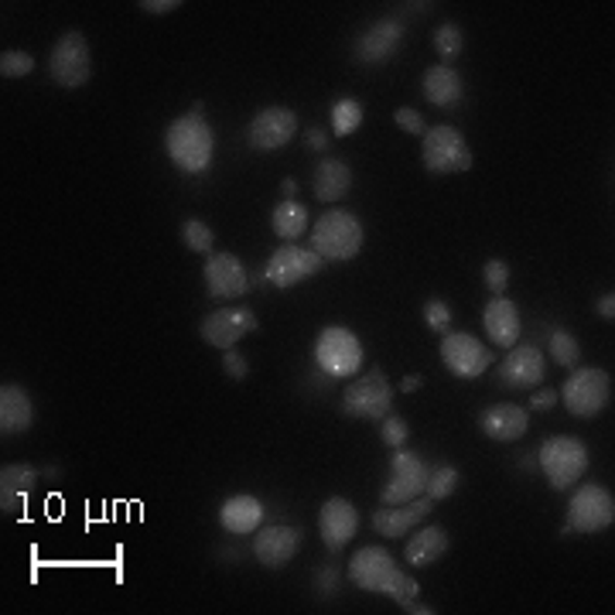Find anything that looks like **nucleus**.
I'll use <instances>...</instances> for the list:
<instances>
[{
  "label": "nucleus",
  "mask_w": 615,
  "mask_h": 615,
  "mask_svg": "<svg viewBox=\"0 0 615 615\" xmlns=\"http://www.w3.org/2000/svg\"><path fill=\"white\" fill-rule=\"evenodd\" d=\"M400 608H404L407 615H431V612H435L431 605H421L417 599H414V602H404V605H400Z\"/></svg>",
  "instance_id": "obj_47"
},
{
  "label": "nucleus",
  "mask_w": 615,
  "mask_h": 615,
  "mask_svg": "<svg viewBox=\"0 0 615 615\" xmlns=\"http://www.w3.org/2000/svg\"><path fill=\"white\" fill-rule=\"evenodd\" d=\"M424 97H428V103L441 106V110H452L462 103L465 97V86H462V76L455 65H431L428 73H424Z\"/></svg>",
  "instance_id": "obj_25"
},
{
  "label": "nucleus",
  "mask_w": 615,
  "mask_h": 615,
  "mask_svg": "<svg viewBox=\"0 0 615 615\" xmlns=\"http://www.w3.org/2000/svg\"><path fill=\"white\" fill-rule=\"evenodd\" d=\"M315 363L332 380H349L363 369V342L352 328L328 325L315 342Z\"/></svg>",
  "instance_id": "obj_6"
},
{
  "label": "nucleus",
  "mask_w": 615,
  "mask_h": 615,
  "mask_svg": "<svg viewBox=\"0 0 615 615\" xmlns=\"http://www.w3.org/2000/svg\"><path fill=\"white\" fill-rule=\"evenodd\" d=\"M615 524V500L599 482H585L567 500L564 534H602Z\"/></svg>",
  "instance_id": "obj_7"
},
{
  "label": "nucleus",
  "mask_w": 615,
  "mask_h": 615,
  "mask_svg": "<svg viewBox=\"0 0 615 615\" xmlns=\"http://www.w3.org/2000/svg\"><path fill=\"white\" fill-rule=\"evenodd\" d=\"M557 397L564 400V407L572 417L591 421L612 404V376L599 366L572 369V376H567V384L561 387Z\"/></svg>",
  "instance_id": "obj_5"
},
{
  "label": "nucleus",
  "mask_w": 615,
  "mask_h": 615,
  "mask_svg": "<svg viewBox=\"0 0 615 615\" xmlns=\"http://www.w3.org/2000/svg\"><path fill=\"white\" fill-rule=\"evenodd\" d=\"M482 325H486V336L495 342V346H503V349H513L519 342V312H516V304L510 298H492L486 304V312H482Z\"/></svg>",
  "instance_id": "obj_24"
},
{
  "label": "nucleus",
  "mask_w": 615,
  "mask_h": 615,
  "mask_svg": "<svg viewBox=\"0 0 615 615\" xmlns=\"http://www.w3.org/2000/svg\"><path fill=\"white\" fill-rule=\"evenodd\" d=\"M164 148H168V158L175 161L178 172L202 175L212 164L216 137H212V127L202 121V113H185L168 127V134H164Z\"/></svg>",
  "instance_id": "obj_2"
},
{
  "label": "nucleus",
  "mask_w": 615,
  "mask_h": 615,
  "mask_svg": "<svg viewBox=\"0 0 615 615\" xmlns=\"http://www.w3.org/2000/svg\"><path fill=\"white\" fill-rule=\"evenodd\" d=\"M441 360L448 373L459 376V380H476V376H482L495 363L492 349L468 332H448L441 339Z\"/></svg>",
  "instance_id": "obj_12"
},
{
  "label": "nucleus",
  "mask_w": 615,
  "mask_h": 615,
  "mask_svg": "<svg viewBox=\"0 0 615 615\" xmlns=\"http://www.w3.org/2000/svg\"><path fill=\"white\" fill-rule=\"evenodd\" d=\"M599 315H602V318H608V322L615 318V294H612V291L599 298Z\"/></svg>",
  "instance_id": "obj_46"
},
{
  "label": "nucleus",
  "mask_w": 615,
  "mask_h": 615,
  "mask_svg": "<svg viewBox=\"0 0 615 615\" xmlns=\"http://www.w3.org/2000/svg\"><path fill=\"white\" fill-rule=\"evenodd\" d=\"M448 548H452V537H448L444 527H424L417 530V537H411L404 554H407V564L414 567H431L448 554Z\"/></svg>",
  "instance_id": "obj_29"
},
{
  "label": "nucleus",
  "mask_w": 615,
  "mask_h": 615,
  "mask_svg": "<svg viewBox=\"0 0 615 615\" xmlns=\"http://www.w3.org/2000/svg\"><path fill=\"white\" fill-rule=\"evenodd\" d=\"M202 277H205L209 298H216V301H233L250 291V274L236 253H212L205 260Z\"/></svg>",
  "instance_id": "obj_15"
},
{
  "label": "nucleus",
  "mask_w": 615,
  "mask_h": 615,
  "mask_svg": "<svg viewBox=\"0 0 615 615\" xmlns=\"http://www.w3.org/2000/svg\"><path fill=\"white\" fill-rule=\"evenodd\" d=\"M49 73L62 89H79L92 79V52L89 41L79 32H65L49 55Z\"/></svg>",
  "instance_id": "obj_10"
},
{
  "label": "nucleus",
  "mask_w": 615,
  "mask_h": 615,
  "mask_svg": "<svg viewBox=\"0 0 615 615\" xmlns=\"http://www.w3.org/2000/svg\"><path fill=\"white\" fill-rule=\"evenodd\" d=\"M435 49H438V55H441V65L455 62V59L462 55L465 35H462V28L455 25V21H448V25H441V28L435 32Z\"/></svg>",
  "instance_id": "obj_34"
},
{
  "label": "nucleus",
  "mask_w": 615,
  "mask_h": 615,
  "mask_svg": "<svg viewBox=\"0 0 615 615\" xmlns=\"http://www.w3.org/2000/svg\"><path fill=\"white\" fill-rule=\"evenodd\" d=\"M328 116H332V130H336V137H349V134H356V130L363 127L366 110H363L360 100L342 97V100L332 103V113H328Z\"/></svg>",
  "instance_id": "obj_31"
},
{
  "label": "nucleus",
  "mask_w": 615,
  "mask_h": 615,
  "mask_svg": "<svg viewBox=\"0 0 615 615\" xmlns=\"http://www.w3.org/2000/svg\"><path fill=\"white\" fill-rule=\"evenodd\" d=\"M349 581L356 588H363V591H373V595H387L397 605L414 602L417 591H421V585L384 548H363V551L352 554Z\"/></svg>",
  "instance_id": "obj_1"
},
{
  "label": "nucleus",
  "mask_w": 615,
  "mask_h": 615,
  "mask_svg": "<svg viewBox=\"0 0 615 615\" xmlns=\"http://www.w3.org/2000/svg\"><path fill=\"white\" fill-rule=\"evenodd\" d=\"M431 510H435V500H428V495H417V500L400 503V506H380V510H373V527L384 537H404Z\"/></svg>",
  "instance_id": "obj_22"
},
{
  "label": "nucleus",
  "mask_w": 615,
  "mask_h": 615,
  "mask_svg": "<svg viewBox=\"0 0 615 615\" xmlns=\"http://www.w3.org/2000/svg\"><path fill=\"white\" fill-rule=\"evenodd\" d=\"M32 73H35V55L17 52V49L0 55V76H4V79H25Z\"/></svg>",
  "instance_id": "obj_36"
},
{
  "label": "nucleus",
  "mask_w": 615,
  "mask_h": 615,
  "mask_svg": "<svg viewBox=\"0 0 615 615\" xmlns=\"http://www.w3.org/2000/svg\"><path fill=\"white\" fill-rule=\"evenodd\" d=\"M479 431L492 441H519L530 431V414L519 404H492L479 414Z\"/></svg>",
  "instance_id": "obj_21"
},
{
  "label": "nucleus",
  "mask_w": 615,
  "mask_h": 615,
  "mask_svg": "<svg viewBox=\"0 0 615 615\" xmlns=\"http://www.w3.org/2000/svg\"><path fill=\"white\" fill-rule=\"evenodd\" d=\"M407 438H411L407 421H404V417H397V414L390 411V414L384 417V441H387L390 448H404Z\"/></svg>",
  "instance_id": "obj_39"
},
{
  "label": "nucleus",
  "mask_w": 615,
  "mask_h": 615,
  "mask_svg": "<svg viewBox=\"0 0 615 615\" xmlns=\"http://www.w3.org/2000/svg\"><path fill=\"white\" fill-rule=\"evenodd\" d=\"M482 277H486V288L492 291V298H500L510 288V264L506 260H489L482 267Z\"/></svg>",
  "instance_id": "obj_37"
},
{
  "label": "nucleus",
  "mask_w": 615,
  "mask_h": 615,
  "mask_svg": "<svg viewBox=\"0 0 615 615\" xmlns=\"http://www.w3.org/2000/svg\"><path fill=\"white\" fill-rule=\"evenodd\" d=\"M459 489V468L455 465H438V468H428V482H424V495L435 503L448 500Z\"/></svg>",
  "instance_id": "obj_32"
},
{
  "label": "nucleus",
  "mask_w": 615,
  "mask_h": 615,
  "mask_svg": "<svg viewBox=\"0 0 615 615\" xmlns=\"http://www.w3.org/2000/svg\"><path fill=\"white\" fill-rule=\"evenodd\" d=\"M557 404V390H537L530 397V411H551Z\"/></svg>",
  "instance_id": "obj_44"
},
{
  "label": "nucleus",
  "mask_w": 615,
  "mask_h": 615,
  "mask_svg": "<svg viewBox=\"0 0 615 615\" xmlns=\"http://www.w3.org/2000/svg\"><path fill=\"white\" fill-rule=\"evenodd\" d=\"M360 530V513L356 506H352L349 500H342V495H332V500L322 503V513H318V534L325 540V548L339 554L349 548V540L356 537Z\"/></svg>",
  "instance_id": "obj_19"
},
{
  "label": "nucleus",
  "mask_w": 615,
  "mask_h": 615,
  "mask_svg": "<svg viewBox=\"0 0 615 615\" xmlns=\"http://www.w3.org/2000/svg\"><path fill=\"white\" fill-rule=\"evenodd\" d=\"M304 145L312 151H325L328 148V134L322 127H312V130H308V137H304Z\"/></svg>",
  "instance_id": "obj_45"
},
{
  "label": "nucleus",
  "mask_w": 615,
  "mask_h": 615,
  "mask_svg": "<svg viewBox=\"0 0 615 615\" xmlns=\"http://www.w3.org/2000/svg\"><path fill=\"white\" fill-rule=\"evenodd\" d=\"M393 121H397V127L400 130H404V134H421L424 137V130H428V127H424V116L417 113V110H411V106H400L397 113H393Z\"/></svg>",
  "instance_id": "obj_40"
},
{
  "label": "nucleus",
  "mask_w": 615,
  "mask_h": 615,
  "mask_svg": "<svg viewBox=\"0 0 615 615\" xmlns=\"http://www.w3.org/2000/svg\"><path fill=\"white\" fill-rule=\"evenodd\" d=\"M537 462H540V472H543V479H548V486L554 492H567V489H575L588 472V448L581 438L554 435L540 444Z\"/></svg>",
  "instance_id": "obj_4"
},
{
  "label": "nucleus",
  "mask_w": 615,
  "mask_h": 615,
  "mask_svg": "<svg viewBox=\"0 0 615 615\" xmlns=\"http://www.w3.org/2000/svg\"><path fill=\"white\" fill-rule=\"evenodd\" d=\"M424 322H428L431 332H444V328L452 325V308H448L441 298H431L424 304Z\"/></svg>",
  "instance_id": "obj_38"
},
{
  "label": "nucleus",
  "mask_w": 615,
  "mask_h": 615,
  "mask_svg": "<svg viewBox=\"0 0 615 615\" xmlns=\"http://www.w3.org/2000/svg\"><path fill=\"white\" fill-rule=\"evenodd\" d=\"M35 424V404L25 393V387L4 384L0 387V435H25Z\"/></svg>",
  "instance_id": "obj_23"
},
{
  "label": "nucleus",
  "mask_w": 615,
  "mask_h": 615,
  "mask_svg": "<svg viewBox=\"0 0 615 615\" xmlns=\"http://www.w3.org/2000/svg\"><path fill=\"white\" fill-rule=\"evenodd\" d=\"M424 482H428V465L421 455L407 452V448H393L390 459V482L384 486L380 500L384 506H400L424 495Z\"/></svg>",
  "instance_id": "obj_11"
},
{
  "label": "nucleus",
  "mask_w": 615,
  "mask_h": 615,
  "mask_svg": "<svg viewBox=\"0 0 615 615\" xmlns=\"http://www.w3.org/2000/svg\"><path fill=\"white\" fill-rule=\"evenodd\" d=\"M551 356L564 369H578L581 346H578V339L572 332H567V328H554V332H551Z\"/></svg>",
  "instance_id": "obj_33"
},
{
  "label": "nucleus",
  "mask_w": 615,
  "mask_h": 615,
  "mask_svg": "<svg viewBox=\"0 0 615 615\" xmlns=\"http://www.w3.org/2000/svg\"><path fill=\"white\" fill-rule=\"evenodd\" d=\"M181 243L192 253H212V247H216V233H212L202 219H188L181 226Z\"/></svg>",
  "instance_id": "obj_35"
},
{
  "label": "nucleus",
  "mask_w": 615,
  "mask_h": 615,
  "mask_svg": "<svg viewBox=\"0 0 615 615\" xmlns=\"http://www.w3.org/2000/svg\"><path fill=\"white\" fill-rule=\"evenodd\" d=\"M223 369H226L229 380H247V373H250L247 356H243V352H236V349H226V356H223Z\"/></svg>",
  "instance_id": "obj_41"
},
{
  "label": "nucleus",
  "mask_w": 615,
  "mask_h": 615,
  "mask_svg": "<svg viewBox=\"0 0 615 615\" xmlns=\"http://www.w3.org/2000/svg\"><path fill=\"white\" fill-rule=\"evenodd\" d=\"M301 530L294 524H274V527H260L253 537V557L277 572V567L291 564L294 554L301 551Z\"/></svg>",
  "instance_id": "obj_18"
},
{
  "label": "nucleus",
  "mask_w": 615,
  "mask_h": 615,
  "mask_svg": "<svg viewBox=\"0 0 615 615\" xmlns=\"http://www.w3.org/2000/svg\"><path fill=\"white\" fill-rule=\"evenodd\" d=\"M315 591L322 599H328V595H336L339 591V572L332 564H325V567H318V585H315Z\"/></svg>",
  "instance_id": "obj_42"
},
{
  "label": "nucleus",
  "mask_w": 615,
  "mask_h": 615,
  "mask_svg": "<svg viewBox=\"0 0 615 615\" xmlns=\"http://www.w3.org/2000/svg\"><path fill=\"white\" fill-rule=\"evenodd\" d=\"M294 134H298V113L288 106L260 110L247 127V140L253 151H280L284 145H291Z\"/></svg>",
  "instance_id": "obj_13"
},
{
  "label": "nucleus",
  "mask_w": 615,
  "mask_h": 615,
  "mask_svg": "<svg viewBox=\"0 0 615 615\" xmlns=\"http://www.w3.org/2000/svg\"><path fill=\"white\" fill-rule=\"evenodd\" d=\"M280 188H284V196H288V199H294V196H298V181H294V178H284V185H280Z\"/></svg>",
  "instance_id": "obj_49"
},
{
  "label": "nucleus",
  "mask_w": 615,
  "mask_h": 615,
  "mask_svg": "<svg viewBox=\"0 0 615 615\" xmlns=\"http://www.w3.org/2000/svg\"><path fill=\"white\" fill-rule=\"evenodd\" d=\"M322 264H325V260L315 250H301V247L288 243V247H277L271 253L264 274H267V280L274 284V288L284 291V288H294V284L308 280V277H315L322 271Z\"/></svg>",
  "instance_id": "obj_14"
},
{
  "label": "nucleus",
  "mask_w": 615,
  "mask_h": 615,
  "mask_svg": "<svg viewBox=\"0 0 615 615\" xmlns=\"http://www.w3.org/2000/svg\"><path fill=\"white\" fill-rule=\"evenodd\" d=\"M495 376H500V384L506 390H534L543 384V376H548V363H543V352L537 346H530V342L513 346Z\"/></svg>",
  "instance_id": "obj_17"
},
{
  "label": "nucleus",
  "mask_w": 615,
  "mask_h": 615,
  "mask_svg": "<svg viewBox=\"0 0 615 615\" xmlns=\"http://www.w3.org/2000/svg\"><path fill=\"white\" fill-rule=\"evenodd\" d=\"M349 188H352V172H349V164L339 161V158H322L315 164V175H312V192L315 199L322 202H339L349 196Z\"/></svg>",
  "instance_id": "obj_27"
},
{
  "label": "nucleus",
  "mask_w": 615,
  "mask_h": 615,
  "mask_svg": "<svg viewBox=\"0 0 615 615\" xmlns=\"http://www.w3.org/2000/svg\"><path fill=\"white\" fill-rule=\"evenodd\" d=\"M421 161L431 175H462L472 168V151L465 145L462 130L455 127H431L421 137Z\"/></svg>",
  "instance_id": "obj_8"
},
{
  "label": "nucleus",
  "mask_w": 615,
  "mask_h": 615,
  "mask_svg": "<svg viewBox=\"0 0 615 615\" xmlns=\"http://www.w3.org/2000/svg\"><path fill=\"white\" fill-rule=\"evenodd\" d=\"M363 240L366 229L356 212L349 209H328L312 226V250L322 260H352L363 250Z\"/></svg>",
  "instance_id": "obj_3"
},
{
  "label": "nucleus",
  "mask_w": 615,
  "mask_h": 615,
  "mask_svg": "<svg viewBox=\"0 0 615 615\" xmlns=\"http://www.w3.org/2000/svg\"><path fill=\"white\" fill-rule=\"evenodd\" d=\"M219 524L229 534H253L264 527V503L256 495H233L219 510Z\"/></svg>",
  "instance_id": "obj_28"
},
{
  "label": "nucleus",
  "mask_w": 615,
  "mask_h": 615,
  "mask_svg": "<svg viewBox=\"0 0 615 615\" xmlns=\"http://www.w3.org/2000/svg\"><path fill=\"white\" fill-rule=\"evenodd\" d=\"M271 223H274V233L280 236V240H298V236L308 233V209L298 199H284L274 209Z\"/></svg>",
  "instance_id": "obj_30"
},
{
  "label": "nucleus",
  "mask_w": 615,
  "mask_h": 615,
  "mask_svg": "<svg viewBox=\"0 0 615 615\" xmlns=\"http://www.w3.org/2000/svg\"><path fill=\"white\" fill-rule=\"evenodd\" d=\"M400 41H404V25H400V21L384 17V21H376V25H369L356 38V59L363 65H380L400 49Z\"/></svg>",
  "instance_id": "obj_20"
},
{
  "label": "nucleus",
  "mask_w": 615,
  "mask_h": 615,
  "mask_svg": "<svg viewBox=\"0 0 615 615\" xmlns=\"http://www.w3.org/2000/svg\"><path fill=\"white\" fill-rule=\"evenodd\" d=\"M202 339L216 349H233L240 339H247L250 332H256V315L250 308H216L212 315L202 318Z\"/></svg>",
  "instance_id": "obj_16"
},
{
  "label": "nucleus",
  "mask_w": 615,
  "mask_h": 615,
  "mask_svg": "<svg viewBox=\"0 0 615 615\" xmlns=\"http://www.w3.org/2000/svg\"><path fill=\"white\" fill-rule=\"evenodd\" d=\"M35 482H38V468L32 462H11L0 468V510L14 513L32 495Z\"/></svg>",
  "instance_id": "obj_26"
},
{
  "label": "nucleus",
  "mask_w": 615,
  "mask_h": 615,
  "mask_svg": "<svg viewBox=\"0 0 615 615\" xmlns=\"http://www.w3.org/2000/svg\"><path fill=\"white\" fill-rule=\"evenodd\" d=\"M390 407H393V387L387 384L384 369L363 373L342 393V414L352 421H384Z\"/></svg>",
  "instance_id": "obj_9"
},
{
  "label": "nucleus",
  "mask_w": 615,
  "mask_h": 615,
  "mask_svg": "<svg viewBox=\"0 0 615 615\" xmlns=\"http://www.w3.org/2000/svg\"><path fill=\"white\" fill-rule=\"evenodd\" d=\"M400 390H407V393L421 390V376H404V384H400Z\"/></svg>",
  "instance_id": "obj_48"
},
{
  "label": "nucleus",
  "mask_w": 615,
  "mask_h": 615,
  "mask_svg": "<svg viewBox=\"0 0 615 615\" xmlns=\"http://www.w3.org/2000/svg\"><path fill=\"white\" fill-rule=\"evenodd\" d=\"M181 8V0H140L145 14H175Z\"/></svg>",
  "instance_id": "obj_43"
}]
</instances>
